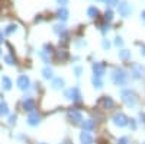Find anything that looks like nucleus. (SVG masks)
Instances as JSON below:
<instances>
[{
	"label": "nucleus",
	"instance_id": "obj_1",
	"mask_svg": "<svg viewBox=\"0 0 145 144\" xmlns=\"http://www.w3.org/2000/svg\"><path fill=\"white\" fill-rule=\"evenodd\" d=\"M110 80L113 82V85H116V86H123V85L128 83V73L123 68L116 67V68H113L112 74H110Z\"/></svg>",
	"mask_w": 145,
	"mask_h": 144
},
{
	"label": "nucleus",
	"instance_id": "obj_2",
	"mask_svg": "<svg viewBox=\"0 0 145 144\" xmlns=\"http://www.w3.org/2000/svg\"><path fill=\"white\" fill-rule=\"evenodd\" d=\"M120 98H122L123 103L129 108H135L137 103H138V99H137V93L132 90V89H123L120 90Z\"/></svg>",
	"mask_w": 145,
	"mask_h": 144
},
{
	"label": "nucleus",
	"instance_id": "obj_3",
	"mask_svg": "<svg viewBox=\"0 0 145 144\" xmlns=\"http://www.w3.org/2000/svg\"><path fill=\"white\" fill-rule=\"evenodd\" d=\"M64 98H65L67 101L74 102V103H80V102L83 101V95H81L80 89H78L77 86H74V87H70V89H67V90L64 92Z\"/></svg>",
	"mask_w": 145,
	"mask_h": 144
},
{
	"label": "nucleus",
	"instance_id": "obj_4",
	"mask_svg": "<svg viewBox=\"0 0 145 144\" xmlns=\"http://www.w3.org/2000/svg\"><path fill=\"white\" fill-rule=\"evenodd\" d=\"M112 121H113V125H116V127H119V128H123V127L128 125L129 118H128L123 112H116V114L113 115V118H112Z\"/></svg>",
	"mask_w": 145,
	"mask_h": 144
},
{
	"label": "nucleus",
	"instance_id": "obj_5",
	"mask_svg": "<svg viewBox=\"0 0 145 144\" xmlns=\"http://www.w3.org/2000/svg\"><path fill=\"white\" fill-rule=\"evenodd\" d=\"M16 85H18V87H19L20 90L26 92V90H29V87H31V79H29L26 74H20V76L18 77V80H16Z\"/></svg>",
	"mask_w": 145,
	"mask_h": 144
},
{
	"label": "nucleus",
	"instance_id": "obj_6",
	"mask_svg": "<svg viewBox=\"0 0 145 144\" xmlns=\"http://www.w3.org/2000/svg\"><path fill=\"white\" fill-rule=\"evenodd\" d=\"M67 118L72 124H81L83 122V114L78 109H70L67 112Z\"/></svg>",
	"mask_w": 145,
	"mask_h": 144
},
{
	"label": "nucleus",
	"instance_id": "obj_7",
	"mask_svg": "<svg viewBox=\"0 0 145 144\" xmlns=\"http://www.w3.org/2000/svg\"><path fill=\"white\" fill-rule=\"evenodd\" d=\"M26 122H28V125H31V127H38L41 122H42V116L38 114V112H31L29 115H28V118H26Z\"/></svg>",
	"mask_w": 145,
	"mask_h": 144
},
{
	"label": "nucleus",
	"instance_id": "obj_8",
	"mask_svg": "<svg viewBox=\"0 0 145 144\" xmlns=\"http://www.w3.org/2000/svg\"><path fill=\"white\" fill-rule=\"evenodd\" d=\"M131 74L134 79H142L145 76V67L141 64H132L131 67Z\"/></svg>",
	"mask_w": 145,
	"mask_h": 144
},
{
	"label": "nucleus",
	"instance_id": "obj_9",
	"mask_svg": "<svg viewBox=\"0 0 145 144\" xmlns=\"http://www.w3.org/2000/svg\"><path fill=\"white\" fill-rule=\"evenodd\" d=\"M35 106H36V103H35V99H32V98H25L22 102V109L29 114L35 111Z\"/></svg>",
	"mask_w": 145,
	"mask_h": 144
},
{
	"label": "nucleus",
	"instance_id": "obj_10",
	"mask_svg": "<svg viewBox=\"0 0 145 144\" xmlns=\"http://www.w3.org/2000/svg\"><path fill=\"white\" fill-rule=\"evenodd\" d=\"M91 70H93V76L94 77H103L105 73H106V67L102 63H93Z\"/></svg>",
	"mask_w": 145,
	"mask_h": 144
},
{
	"label": "nucleus",
	"instance_id": "obj_11",
	"mask_svg": "<svg viewBox=\"0 0 145 144\" xmlns=\"http://www.w3.org/2000/svg\"><path fill=\"white\" fill-rule=\"evenodd\" d=\"M118 10H119V15H120V16L126 18V16H129V15H131L132 7H131L126 2H120V3L118 5Z\"/></svg>",
	"mask_w": 145,
	"mask_h": 144
},
{
	"label": "nucleus",
	"instance_id": "obj_12",
	"mask_svg": "<svg viewBox=\"0 0 145 144\" xmlns=\"http://www.w3.org/2000/svg\"><path fill=\"white\" fill-rule=\"evenodd\" d=\"M65 87V80L63 77H54L51 83V89L52 90H63Z\"/></svg>",
	"mask_w": 145,
	"mask_h": 144
},
{
	"label": "nucleus",
	"instance_id": "obj_13",
	"mask_svg": "<svg viewBox=\"0 0 145 144\" xmlns=\"http://www.w3.org/2000/svg\"><path fill=\"white\" fill-rule=\"evenodd\" d=\"M80 143L81 144H93L94 143V138L90 133H87V131H83V133L80 134Z\"/></svg>",
	"mask_w": 145,
	"mask_h": 144
},
{
	"label": "nucleus",
	"instance_id": "obj_14",
	"mask_svg": "<svg viewBox=\"0 0 145 144\" xmlns=\"http://www.w3.org/2000/svg\"><path fill=\"white\" fill-rule=\"evenodd\" d=\"M68 15H70V12H68V9L65 7V6H59V9L57 10V16H58V19L59 20H67L68 19Z\"/></svg>",
	"mask_w": 145,
	"mask_h": 144
},
{
	"label": "nucleus",
	"instance_id": "obj_15",
	"mask_svg": "<svg viewBox=\"0 0 145 144\" xmlns=\"http://www.w3.org/2000/svg\"><path fill=\"white\" fill-rule=\"evenodd\" d=\"M81 128H83V131L90 133V131H93L96 128V121H93V119H86V121L81 122Z\"/></svg>",
	"mask_w": 145,
	"mask_h": 144
},
{
	"label": "nucleus",
	"instance_id": "obj_16",
	"mask_svg": "<svg viewBox=\"0 0 145 144\" xmlns=\"http://www.w3.org/2000/svg\"><path fill=\"white\" fill-rule=\"evenodd\" d=\"M42 77H44L45 80H52V79H54V70H52V67L45 66V67L42 68Z\"/></svg>",
	"mask_w": 145,
	"mask_h": 144
},
{
	"label": "nucleus",
	"instance_id": "obj_17",
	"mask_svg": "<svg viewBox=\"0 0 145 144\" xmlns=\"http://www.w3.org/2000/svg\"><path fill=\"white\" fill-rule=\"evenodd\" d=\"M13 83H12V79L9 76H2V89L3 90H10Z\"/></svg>",
	"mask_w": 145,
	"mask_h": 144
},
{
	"label": "nucleus",
	"instance_id": "obj_18",
	"mask_svg": "<svg viewBox=\"0 0 145 144\" xmlns=\"http://www.w3.org/2000/svg\"><path fill=\"white\" fill-rule=\"evenodd\" d=\"M99 15H100V12H99V9L96 7V6H90V7L87 9V16H89L90 19H97Z\"/></svg>",
	"mask_w": 145,
	"mask_h": 144
},
{
	"label": "nucleus",
	"instance_id": "obj_19",
	"mask_svg": "<svg viewBox=\"0 0 145 144\" xmlns=\"http://www.w3.org/2000/svg\"><path fill=\"white\" fill-rule=\"evenodd\" d=\"M102 105L106 108V109H112V108L115 106V101L110 98V96H105V98L102 99Z\"/></svg>",
	"mask_w": 145,
	"mask_h": 144
},
{
	"label": "nucleus",
	"instance_id": "obj_20",
	"mask_svg": "<svg viewBox=\"0 0 145 144\" xmlns=\"http://www.w3.org/2000/svg\"><path fill=\"white\" fill-rule=\"evenodd\" d=\"M9 115V105L5 101H0V116Z\"/></svg>",
	"mask_w": 145,
	"mask_h": 144
},
{
	"label": "nucleus",
	"instance_id": "obj_21",
	"mask_svg": "<svg viewBox=\"0 0 145 144\" xmlns=\"http://www.w3.org/2000/svg\"><path fill=\"white\" fill-rule=\"evenodd\" d=\"M54 32L61 37V35L67 34V29H65V26L63 25V23H57V25H54Z\"/></svg>",
	"mask_w": 145,
	"mask_h": 144
},
{
	"label": "nucleus",
	"instance_id": "obj_22",
	"mask_svg": "<svg viewBox=\"0 0 145 144\" xmlns=\"http://www.w3.org/2000/svg\"><path fill=\"white\" fill-rule=\"evenodd\" d=\"M91 85L96 87V89H102L103 87V80H102V77H91Z\"/></svg>",
	"mask_w": 145,
	"mask_h": 144
},
{
	"label": "nucleus",
	"instance_id": "obj_23",
	"mask_svg": "<svg viewBox=\"0 0 145 144\" xmlns=\"http://www.w3.org/2000/svg\"><path fill=\"white\" fill-rule=\"evenodd\" d=\"M16 31H18V25H16V23H10V25L6 26L5 34H6V35H13Z\"/></svg>",
	"mask_w": 145,
	"mask_h": 144
},
{
	"label": "nucleus",
	"instance_id": "obj_24",
	"mask_svg": "<svg viewBox=\"0 0 145 144\" xmlns=\"http://www.w3.org/2000/svg\"><path fill=\"white\" fill-rule=\"evenodd\" d=\"M119 58L122 60V61H128V60L131 58V51H128V50H120V51H119Z\"/></svg>",
	"mask_w": 145,
	"mask_h": 144
},
{
	"label": "nucleus",
	"instance_id": "obj_25",
	"mask_svg": "<svg viewBox=\"0 0 145 144\" xmlns=\"http://www.w3.org/2000/svg\"><path fill=\"white\" fill-rule=\"evenodd\" d=\"M39 57H41V60H42V61H44L46 66L51 63V60H50V54H48L46 51H44V50H42V51L39 53Z\"/></svg>",
	"mask_w": 145,
	"mask_h": 144
},
{
	"label": "nucleus",
	"instance_id": "obj_26",
	"mask_svg": "<svg viewBox=\"0 0 145 144\" xmlns=\"http://www.w3.org/2000/svg\"><path fill=\"white\" fill-rule=\"evenodd\" d=\"M5 61L7 66H15L16 64V60L12 57V55H5Z\"/></svg>",
	"mask_w": 145,
	"mask_h": 144
},
{
	"label": "nucleus",
	"instance_id": "obj_27",
	"mask_svg": "<svg viewBox=\"0 0 145 144\" xmlns=\"http://www.w3.org/2000/svg\"><path fill=\"white\" fill-rule=\"evenodd\" d=\"M97 2H103V3H106L109 7H112V6H116V5H119V0H97Z\"/></svg>",
	"mask_w": 145,
	"mask_h": 144
},
{
	"label": "nucleus",
	"instance_id": "obj_28",
	"mask_svg": "<svg viewBox=\"0 0 145 144\" xmlns=\"http://www.w3.org/2000/svg\"><path fill=\"white\" fill-rule=\"evenodd\" d=\"M112 19H113V12H112L110 9H109V10H106V13H105V20L109 23Z\"/></svg>",
	"mask_w": 145,
	"mask_h": 144
},
{
	"label": "nucleus",
	"instance_id": "obj_29",
	"mask_svg": "<svg viewBox=\"0 0 145 144\" xmlns=\"http://www.w3.org/2000/svg\"><path fill=\"white\" fill-rule=\"evenodd\" d=\"M74 74H76V77H81V74H83V67H80V66H74Z\"/></svg>",
	"mask_w": 145,
	"mask_h": 144
},
{
	"label": "nucleus",
	"instance_id": "obj_30",
	"mask_svg": "<svg viewBox=\"0 0 145 144\" xmlns=\"http://www.w3.org/2000/svg\"><path fill=\"white\" fill-rule=\"evenodd\" d=\"M16 119H18V115H16V114L9 115V124H10V125H15V124H16Z\"/></svg>",
	"mask_w": 145,
	"mask_h": 144
},
{
	"label": "nucleus",
	"instance_id": "obj_31",
	"mask_svg": "<svg viewBox=\"0 0 145 144\" xmlns=\"http://www.w3.org/2000/svg\"><path fill=\"white\" fill-rule=\"evenodd\" d=\"M118 144H129V138L128 137H120L118 140Z\"/></svg>",
	"mask_w": 145,
	"mask_h": 144
},
{
	"label": "nucleus",
	"instance_id": "obj_32",
	"mask_svg": "<svg viewBox=\"0 0 145 144\" xmlns=\"http://www.w3.org/2000/svg\"><path fill=\"white\" fill-rule=\"evenodd\" d=\"M115 45H118V47H122V45H123V39L120 38V37H116V38H115Z\"/></svg>",
	"mask_w": 145,
	"mask_h": 144
},
{
	"label": "nucleus",
	"instance_id": "obj_33",
	"mask_svg": "<svg viewBox=\"0 0 145 144\" xmlns=\"http://www.w3.org/2000/svg\"><path fill=\"white\" fill-rule=\"evenodd\" d=\"M102 47L105 48V50H109V48H110V42H109L107 39H103L102 41Z\"/></svg>",
	"mask_w": 145,
	"mask_h": 144
},
{
	"label": "nucleus",
	"instance_id": "obj_34",
	"mask_svg": "<svg viewBox=\"0 0 145 144\" xmlns=\"http://www.w3.org/2000/svg\"><path fill=\"white\" fill-rule=\"evenodd\" d=\"M129 127L132 128V130H137V121H135V119H129Z\"/></svg>",
	"mask_w": 145,
	"mask_h": 144
},
{
	"label": "nucleus",
	"instance_id": "obj_35",
	"mask_svg": "<svg viewBox=\"0 0 145 144\" xmlns=\"http://www.w3.org/2000/svg\"><path fill=\"white\" fill-rule=\"evenodd\" d=\"M57 2H58L59 6H65V5L68 3V0H57Z\"/></svg>",
	"mask_w": 145,
	"mask_h": 144
},
{
	"label": "nucleus",
	"instance_id": "obj_36",
	"mask_svg": "<svg viewBox=\"0 0 145 144\" xmlns=\"http://www.w3.org/2000/svg\"><path fill=\"white\" fill-rule=\"evenodd\" d=\"M139 119H141V122L145 124V114L144 112H139Z\"/></svg>",
	"mask_w": 145,
	"mask_h": 144
},
{
	"label": "nucleus",
	"instance_id": "obj_37",
	"mask_svg": "<svg viewBox=\"0 0 145 144\" xmlns=\"http://www.w3.org/2000/svg\"><path fill=\"white\" fill-rule=\"evenodd\" d=\"M141 55H144V57H145V45H142V47H141Z\"/></svg>",
	"mask_w": 145,
	"mask_h": 144
},
{
	"label": "nucleus",
	"instance_id": "obj_38",
	"mask_svg": "<svg viewBox=\"0 0 145 144\" xmlns=\"http://www.w3.org/2000/svg\"><path fill=\"white\" fill-rule=\"evenodd\" d=\"M3 41H5V37H3V32L0 31V44H2Z\"/></svg>",
	"mask_w": 145,
	"mask_h": 144
},
{
	"label": "nucleus",
	"instance_id": "obj_39",
	"mask_svg": "<svg viewBox=\"0 0 145 144\" xmlns=\"http://www.w3.org/2000/svg\"><path fill=\"white\" fill-rule=\"evenodd\" d=\"M141 16H142V19H144V22H145V10L142 12V15H141Z\"/></svg>",
	"mask_w": 145,
	"mask_h": 144
},
{
	"label": "nucleus",
	"instance_id": "obj_40",
	"mask_svg": "<svg viewBox=\"0 0 145 144\" xmlns=\"http://www.w3.org/2000/svg\"><path fill=\"white\" fill-rule=\"evenodd\" d=\"M39 144H48V143H39Z\"/></svg>",
	"mask_w": 145,
	"mask_h": 144
},
{
	"label": "nucleus",
	"instance_id": "obj_41",
	"mask_svg": "<svg viewBox=\"0 0 145 144\" xmlns=\"http://www.w3.org/2000/svg\"><path fill=\"white\" fill-rule=\"evenodd\" d=\"M0 51H2V50H0ZM0 54H2V53H0Z\"/></svg>",
	"mask_w": 145,
	"mask_h": 144
},
{
	"label": "nucleus",
	"instance_id": "obj_42",
	"mask_svg": "<svg viewBox=\"0 0 145 144\" xmlns=\"http://www.w3.org/2000/svg\"><path fill=\"white\" fill-rule=\"evenodd\" d=\"M144 144H145V143H144Z\"/></svg>",
	"mask_w": 145,
	"mask_h": 144
}]
</instances>
